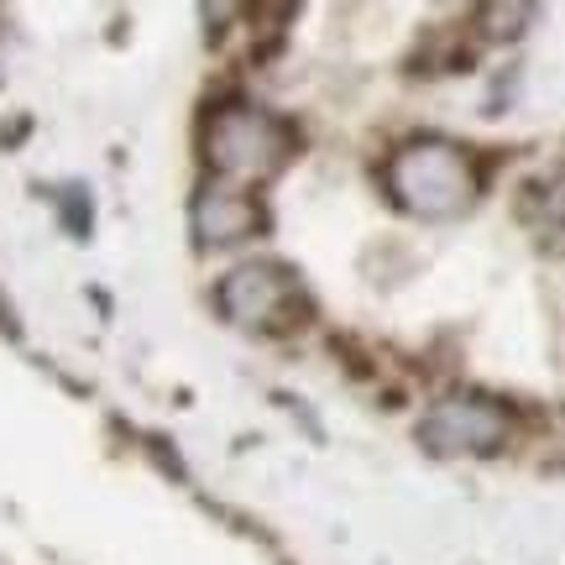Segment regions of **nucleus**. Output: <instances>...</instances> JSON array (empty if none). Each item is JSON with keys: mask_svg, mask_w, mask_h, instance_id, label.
I'll use <instances>...</instances> for the list:
<instances>
[{"mask_svg": "<svg viewBox=\"0 0 565 565\" xmlns=\"http://www.w3.org/2000/svg\"><path fill=\"white\" fill-rule=\"evenodd\" d=\"M482 21H492V26H487L492 38H519L529 21H534V6H487Z\"/></svg>", "mask_w": 565, "mask_h": 565, "instance_id": "423d86ee", "label": "nucleus"}, {"mask_svg": "<svg viewBox=\"0 0 565 565\" xmlns=\"http://www.w3.org/2000/svg\"><path fill=\"white\" fill-rule=\"evenodd\" d=\"M189 225H194V242H200L204 252H221V246L263 236L267 210L252 189H242V183L204 179L200 194H194V210H189Z\"/></svg>", "mask_w": 565, "mask_h": 565, "instance_id": "39448f33", "label": "nucleus"}, {"mask_svg": "<svg viewBox=\"0 0 565 565\" xmlns=\"http://www.w3.org/2000/svg\"><path fill=\"white\" fill-rule=\"evenodd\" d=\"M387 194L419 221H456L482 194V162L461 141L414 137L387 158Z\"/></svg>", "mask_w": 565, "mask_h": 565, "instance_id": "f257e3e1", "label": "nucleus"}, {"mask_svg": "<svg viewBox=\"0 0 565 565\" xmlns=\"http://www.w3.org/2000/svg\"><path fill=\"white\" fill-rule=\"evenodd\" d=\"M534 194H540V204H545V215H555V221L565 225V173H555L550 183H540Z\"/></svg>", "mask_w": 565, "mask_h": 565, "instance_id": "0eeeda50", "label": "nucleus"}, {"mask_svg": "<svg viewBox=\"0 0 565 565\" xmlns=\"http://www.w3.org/2000/svg\"><path fill=\"white\" fill-rule=\"evenodd\" d=\"M508 435H513V414L498 398H482V393L440 398L419 419V445L435 456H498Z\"/></svg>", "mask_w": 565, "mask_h": 565, "instance_id": "20e7f679", "label": "nucleus"}, {"mask_svg": "<svg viewBox=\"0 0 565 565\" xmlns=\"http://www.w3.org/2000/svg\"><path fill=\"white\" fill-rule=\"evenodd\" d=\"M215 303H221L225 320L242 324V330H278V324H299V315H309L303 282L282 263L231 267L215 288Z\"/></svg>", "mask_w": 565, "mask_h": 565, "instance_id": "7ed1b4c3", "label": "nucleus"}, {"mask_svg": "<svg viewBox=\"0 0 565 565\" xmlns=\"http://www.w3.org/2000/svg\"><path fill=\"white\" fill-rule=\"evenodd\" d=\"M200 147L210 173L225 183H252V179H273L282 162H288V126L278 116H267L257 105H221L210 110L200 126Z\"/></svg>", "mask_w": 565, "mask_h": 565, "instance_id": "f03ea898", "label": "nucleus"}]
</instances>
